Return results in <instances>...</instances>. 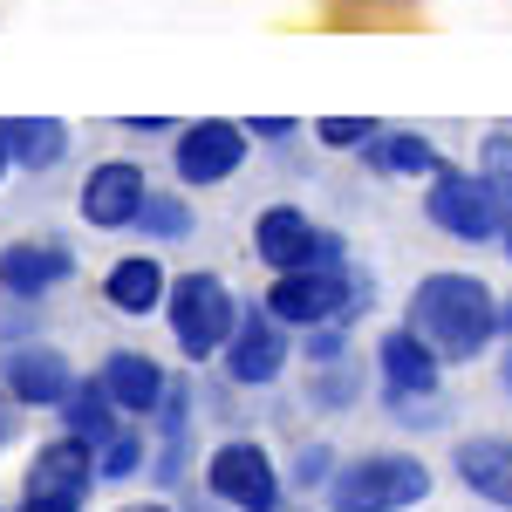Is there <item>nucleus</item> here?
<instances>
[{
  "instance_id": "7c9ffc66",
  "label": "nucleus",
  "mask_w": 512,
  "mask_h": 512,
  "mask_svg": "<svg viewBox=\"0 0 512 512\" xmlns=\"http://www.w3.org/2000/svg\"><path fill=\"white\" fill-rule=\"evenodd\" d=\"M0 444H7V417H0Z\"/></svg>"
},
{
  "instance_id": "6ab92c4d",
  "label": "nucleus",
  "mask_w": 512,
  "mask_h": 512,
  "mask_svg": "<svg viewBox=\"0 0 512 512\" xmlns=\"http://www.w3.org/2000/svg\"><path fill=\"white\" fill-rule=\"evenodd\" d=\"M369 158L383 171H396V178H437L444 171V158H437V144L424 130H390L383 144H369Z\"/></svg>"
},
{
  "instance_id": "4be33fe9",
  "label": "nucleus",
  "mask_w": 512,
  "mask_h": 512,
  "mask_svg": "<svg viewBox=\"0 0 512 512\" xmlns=\"http://www.w3.org/2000/svg\"><path fill=\"white\" fill-rule=\"evenodd\" d=\"M137 226H144V233L151 239H185L192 233V205H185V198H144V212H137Z\"/></svg>"
},
{
  "instance_id": "aec40b11",
  "label": "nucleus",
  "mask_w": 512,
  "mask_h": 512,
  "mask_svg": "<svg viewBox=\"0 0 512 512\" xmlns=\"http://www.w3.org/2000/svg\"><path fill=\"white\" fill-rule=\"evenodd\" d=\"M69 437H82V444H110L117 437V424H110V410H117V396L103 390V383H82V390H69Z\"/></svg>"
},
{
  "instance_id": "f257e3e1",
  "label": "nucleus",
  "mask_w": 512,
  "mask_h": 512,
  "mask_svg": "<svg viewBox=\"0 0 512 512\" xmlns=\"http://www.w3.org/2000/svg\"><path fill=\"white\" fill-rule=\"evenodd\" d=\"M410 328L444 362H472L499 335V301L478 274H424L417 294H410Z\"/></svg>"
},
{
  "instance_id": "ddd939ff",
  "label": "nucleus",
  "mask_w": 512,
  "mask_h": 512,
  "mask_svg": "<svg viewBox=\"0 0 512 512\" xmlns=\"http://www.w3.org/2000/svg\"><path fill=\"white\" fill-rule=\"evenodd\" d=\"M458 478L472 485L478 499L512 512V437H458Z\"/></svg>"
},
{
  "instance_id": "9d476101",
  "label": "nucleus",
  "mask_w": 512,
  "mask_h": 512,
  "mask_svg": "<svg viewBox=\"0 0 512 512\" xmlns=\"http://www.w3.org/2000/svg\"><path fill=\"white\" fill-rule=\"evenodd\" d=\"M144 198H151L144 171L130 158H110V164H96L89 185H82V219H89V226H137Z\"/></svg>"
},
{
  "instance_id": "5701e85b",
  "label": "nucleus",
  "mask_w": 512,
  "mask_h": 512,
  "mask_svg": "<svg viewBox=\"0 0 512 512\" xmlns=\"http://www.w3.org/2000/svg\"><path fill=\"white\" fill-rule=\"evenodd\" d=\"M315 137L328 144V151H369V144L383 137V123L376 117H321Z\"/></svg>"
},
{
  "instance_id": "f8f14e48",
  "label": "nucleus",
  "mask_w": 512,
  "mask_h": 512,
  "mask_svg": "<svg viewBox=\"0 0 512 512\" xmlns=\"http://www.w3.org/2000/svg\"><path fill=\"white\" fill-rule=\"evenodd\" d=\"M89 472H96V444H82V437H55V444H41L35 465H28V499H76V506H82Z\"/></svg>"
},
{
  "instance_id": "b1692460",
  "label": "nucleus",
  "mask_w": 512,
  "mask_h": 512,
  "mask_svg": "<svg viewBox=\"0 0 512 512\" xmlns=\"http://www.w3.org/2000/svg\"><path fill=\"white\" fill-rule=\"evenodd\" d=\"M144 465V437L137 431H117L110 444H96V478H130Z\"/></svg>"
},
{
  "instance_id": "1a4fd4ad",
  "label": "nucleus",
  "mask_w": 512,
  "mask_h": 512,
  "mask_svg": "<svg viewBox=\"0 0 512 512\" xmlns=\"http://www.w3.org/2000/svg\"><path fill=\"white\" fill-rule=\"evenodd\" d=\"M287 321L274 308H246L233 328V342H226V369H233V383H274L280 362H287V335H280Z\"/></svg>"
},
{
  "instance_id": "2f4dec72",
  "label": "nucleus",
  "mask_w": 512,
  "mask_h": 512,
  "mask_svg": "<svg viewBox=\"0 0 512 512\" xmlns=\"http://www.w3.org/2000/svg\"><path fill=\"white\" fill-rule=\"evenodd\" d=\"M137 512H164V506H137Z\"/></svg>"
},
{
  "instance_id": "c756f323",
  "label": "nucleus",
  "mask_w": 512,
  "mask_h": 512,
  "mask_svg": "<svg viewBox=\"0 0 512 512\" xmlns=\"http://www.w3.org/2000/svg\"><path fill=\"white\" fill-rule=\"evenodd\" d=\"M7 164H14V158H7V144H0V171H7Z\"/></svg>"
},
{
  "instance_id": "4468645a",
  "label": "nucleus",
  "mask_w": 512,
  "mask_h": 512,
  "mask_svg": "<svg viewBox=\"0 0 512 512\" xmlns=\"http://www.w3.org/2000/svg\"><path fill=\"white\" fill-rule=\"evenodd\" d=\"M103 390L117 396V410H123V417H151V410L164 403V390H171V383H164V369L151 362V355L117 349L110 362H103Z\"/></svg>"
},
{
  "instance_id": "dca6fc26",
  "label": "nucleus",
  "mask_w": 512,
  "mask_h": 512,
  "mask_svg": "<svg viewBox=\"0 0 512 512\" xmlns=\"http://www.w3.org/2000/svg\"><path fill=\"white\" fill-rule=\"evenodd\" d=\"M103 294H110L117 315H151L171 287H164V267L151 260V253H130V260H117V267L103 274Z\"/></svg>"
},
{
  "instance_id": "20e7f679",
  "label": "nucleus",
  "mask_w": 512,
  "mask_h": 512,
  "mask_svg": "<svg viewBox=\"0 0 512 512\" xmlns=\"http://www.w3.org/2000/svg\"><path fill=\"white\" fill-rule=\"evenodd\" d=\"M164 301H171V335H178V349L192 355V362H205V355H219L226 342H233L239 308H233V294H226V280H219V274L171 280Z\"/></svg>"
},
{
  "instance_id": "a211bd4d",
  "label": "nucleus",
  "mask_w": 512,
  "mask_h": 512,
  "mask_svg": "<svg viewBox=\"0 0 512 512\" xmlns=\"http://www.w3.org/2000/svg\"><path fill=\"white\" fill-rule=\"evenodd\" d=\"M62 274H69V253H55V246H7V260H0V287L7 294H41Z\"/></svg>"
},
{
  "instance_id": "cd10ccee",
  "label": "nucleus",
  "mask_w": 512,
  "mask_h": 512,
  "mask_svg": "<svg viewBox=\"0 0 512 512\" xmlns=\"http://www.w3.org/2000/svg\"><path fill=\"white\" fill-rule=\"evenodd\" d=\"M499 383H506V396H512V349H506V362H499Z\"/></svg>"
},
{
  "instance_id": "9b49d317",
  "label": "nucleus",
  "mask_w": 512,
  "mask_h": 512,
  "mask_svg": "<svg viewBox=\"0 0 512 512\" xmlns=\"http://www.w3.org/2000/svg\"><path fill=\"white\" fill-rule=\"evenodd\" d=\"M253 253L274 267V274H294V267H315L321 260V233L308 226L301 205H267L253 219Z\"/></svg>"
},
{
  "instance_id": "bb28decb",
  "label": "nucleus",
  "mask_w": 512,
  "mask_h": 512,
  "mask_svg": "<svg viewBox=\"0 0 512 512\" xmlns=\"http://www.w3.org/2000/svg\"><path fill=\"white\" fill-rule=\"evenodd\" d=\"M21 512H82L76 499H28V492H21Z\"/></svg>"
},
{
  "instance_id": "393cba45",
  "label": "nucleus",
  "mask_w": 512,
  "mask_h": 512,
  "mask_svg": "<svg viewBox=\"0 0 512 512\" xmlns=\"http://www.w3.org/2000/svg\"><path fill=\"white\" fill-rule=\"evenodd\" d=\"M301 478H308V485L328 478V444H308V451H301Z\"/></svg>"
},
{
  "instance_id": "7ed1b4c3",
  "label": "nucleus",
  "mask_w": 512,
  "mask_h": 512,
  "mask_svg": "<svg viewBox=\"0 0 512 512\" xmlns=\"http://www.w3.org/2000/svg\"><path fill=\"white\" fill-rule=\"evenodd\" d=\"M267 308H274L287 328H328V321L362 315V308H355V274H349V260H315V267L280 274L274 294H267Z\"/></svg>"
},
{
  "instance_id": "f3484780",
  "label": "nucleus",
  "mask_w": 512,
  "mask_h": 512,
  "mask_svg": "<svg viewBox=\"0 0 512 512\" xmlns=\"http://www.w3.org/2000/svg\"><path fill=\"white\" fill-rule=\"evenodd\" d=\"M0 144H7L14 164L48 171V164H62V151H69V130L55 117H0Z\"/></svg>"
},
{
  "instance_id": "6e6552de",
  "label": "nucleus",
  "mask_w": 512,
  "mask_h": 512,
  "mask_svg": "<svg viewBox=\"0 0 512 512\" xmlns=\"http://www.w3.org/2000/svg\"><path fill=\"white\" fill-rule=\"evenodd\" d=\"M246 137H253V130H239V123H226V117L185 123V130H178V144H171V164H178V178H185V185H219V178H233V171H239Z\"/></svg>"
},
{
  "instance_id": "423d86ee",
  "label": "nucleus",
  "mask_w": 512,
  "mask_h": 512,
  "mask_svg": "<svg viewBox=\"0 0 512 512\" xmlns=\"http://www.w3.org/2000/svg\"><path fill=\"white\" fill-rule=\"evenodd\" d=\"M205 485H212V499H226V506H239V512H274L280 506L274 458H267L260 444H246V437H233V444H219V451H212Z\"/></svg>"
},
{
  "instance_id": "a878e982",
  "label": "nucleus",
  "mask_w": 512,
  "mask_h": 512,
  "mask_svg": "<svg viewBox=\"0 0 512 512\" xmlns=\"http://www.w3.org/2000/svg\"><path fill=\"white\" fill-rule=\"evenodd\" d=\"M246 130H253V137H294V123H287V117H253Z\"/></svg>"
},
{
  "instance_id": "0eeeda50",
  "label": "nucleus",
  "mask_w": 512,
  "mask_h": 512,
  "mask_svg": "<svg viewBox=\"0 0 512 512\" xmlns=\"http://www.w3.org/2000/svg\"><path fill=\"white\" fill-rule=\"evenodd\" d=\"M376 362H383V390H390L396 410H410V403H431L437 396V376H444V355L403 321V328H390L383 342H376Z\"/></svg>"
},
{
  "instance_id": "2eb2a0df",
  "label": "nucleus",
  "mask_w": 512,
  "mask_h": 512,
  "mask_svg": "<svg viewBox=\"0 0 512 512\" xmlns=\"http://www.w3.org/2000/svg\"><path fill=\"white\" fill-rule=\"evenodd\" d=\"M7 390L21 396V403H69V362L55 349H14L7 355Z\"/></svg>"
},
{
  "instance_id": "c85d7f7f",
  "label": "nucleus",
  "mask_w": 512,
  "mask_h": 512,
  "mask_svg": "<svg viewBox=\"0 0 512 512\" xmlns=\"http://www.w3.org/2000/svg\"><path fill=\"white\" fill-rule=\"evenodd\" d=\"M499 328H506V335H512V301H499Z\"/></svg>"
},
{
  "instance_id": "39448f33",
  "label": "nucleus",
  "mask_w": 512,
  "mask_h": 512,
  "mask_svg": "<svg viewBox=\"0 0 512 512\" xmlns=\"http://www.w3.org/2000/svg\"><path fill=\"white\" fill-rule=\"evenodd\" d=\"M424 212H431L437 233H451V239H499V198H492V185H485V171L444 164V171L431 178Z\"/></svg>"
},
{
  "instance_id": "f03ea898",
  "label": "nucleus",
  "mask_w": 512,
  "mask_h": 512,
  "mask_svg": "<svg viewBox=\"0 0 512 512\" xmlns=\"http://www.w3.org/2000/svg\"><path fill=\"white\" fill-rule=\"evenodd\" d=\"M424 492H431V465L410 458V451H369V458H349L328 478V506L335 512H403Z\"/></svg>"
},
{
  "instance_id": "412c9836",
  "label": "nucleus",
  "mask_w": 512,
  "mask_h": 512,
  "mask_svg": "<svg viewBox=\"0 0 512 512\" xmlns=\"http://www.w3.org/2000/svg\"><path fill=\"white\" fill-rule=\"evenodd\" d=\"M478 171H485V185L499 198V239H506V260H512V130H492V137H485Z\"/></svg>"
}]
</instances>
